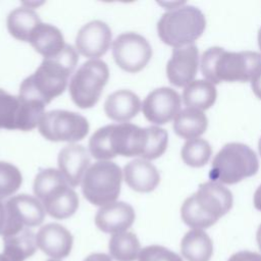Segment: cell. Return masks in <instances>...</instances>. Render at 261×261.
<instances>
[{
  "label": "cell",
  "instance_id": "1",
  "mask_svg": "<svg viewBox=\"0 0 261 261\" xmlns=\"http://www.w3.org/2000/svg\"><path fill=\"white\" fill-rule=\"evenodd\" d=\"M77 61L75 48L66 45L59 54L44 58L35 72L21 82L18 96L24 100L49 104L65 91Z\"/></svg>",
  "mask_w": 261,
  "mask_h": 261
},
{
  "label": "cell",
  "instance_id": "2",
  "mask_svg": "<svg viewBox=\"0 0 261 261\" xmlns=\"http://www.w3.org/2000/svg\"><path fill=\"white\" fill-rule=\"evenodd\" d=\"M201 71L208 82H251L261 70V53L256 51L230 52L214 46L208 48L200 59Z\"/></svg>",
  "mask_w": 261,
  "mask_h": 261
},
{
  "label": "cell",
  "instance_id": "3",
  "mask_svg": "<svg viewBox=\"0 0 261 261\" xmlns=\"http://www.w3.org/2000/svg\"><path fill=\"white\" fill-rule=\"evenodd\" d=\"M148 140L147 127L130 122L112 123L98 128L89 140V152L98 161L116 156L142 157Z\"/></svg>",
  "mask_w": 261,
  "mask_h": 261
},
{
  "label": "cell",
  "instance_id": "4",
  "mask_svg": "<svg viewBox=\"0 0 261 261\" xmlns=\"http://www.w3.org/2000/svg\"><path fill=\"white\" fill-rule=\"evenodd\" d=\"M232 202V194L228 188L209 180L200 184L197 192L184 201L180 216L192 229L207 228L230 210Z\"/></svg>",
  "mask_w": 261,
  "mask_h": 261
},
{
  "label": "cell",
  "instance_id": "5",
  "mask_svg": "<svg viewBox=\"0 0 261 261\" xmlns=\"http://www.w3.org/2000/svg\"><path fill=\"white\" fill-rule=\"evenodd\" d=\"M33 191L46 213L53 218H68L79 208V196L59 169H41L34 179Z\"/></svg>",
  "mask_w": 261,
  "mask_h": 261
},
{
  "label": "cell",
  "instance_id": "6",
  "mask_svg": "<svg viewBox=\"0 0 261 261\" xmlns=\"http://www.w3.org/2000/svg\"><path fill=\"white\" fill-rule=\"evenodd\" d=\"M206 18L204 13L192 5H182L162 14L157 23L161 41L174 48L192 45L204 33Z\"/></svg>",
  "mask_w": 261,
  "mask_h": 261
},
{
  "label": "cell",
  "instance_id": "7",
  "mask_svg": "<svg viewBox=\"0 0 261 261\" xmlns=\"http://www.w3.org/2000/svg\"><path fill=\"white\" fill-rule=\"evenodd\" d=\"M259 169L256 153L242 143H228L214 156L209 177L222 185H233L253 176Z\"/></svg>",
  "mask_w": 261,
  "mask_h": 261
},
{
  "label": "cell",
  "instance_id": "8",
  "mask_svg": "<svg viewBox=\"0 0 261 261\" xmlns=\"http://www.w3.org/2000/svg\"><path fill=\"white\" fill-rule=\"evenodd\" d=\"M123 174L114 162L96 161L85 172L81 187L84 197L95 206H105L117 200Z\"/></svg>",
  "mask_w": 261,
  "mask_h": 261
},
{
  "label": "cell",
  "instance_id": "9",
  "mask_svg": "<svg viewBox=\"0 0 261 261\" xmlns=\"http://www.w3.org/2000/svg\"><path fill=\"white\" fill-rule=\"evenodd\" d=\"M109 79L107 64L101 59H89L73 73L68 90L73 103L88 109L97 104Z\"/></svg>",
  "mask_w": 261,
  "mask_h": 261
},
{
  "label": "cell",
  "instance_id": "10",
  "mask_svg": "<svg viewBox=\"0 0 261 261\" xmlns=\"http://www.w3.org/2000/svg\"><path fill=\"white\" fill-rule=\"evenodd\" d=\"M38 128L48 141L73 144L88 135L90 125L87 118L80 113L55 109L44 113Z\"/></svg>",
  "mask_w": 261,
  "mask_h": 261
},
{
  "label": "cell",
  "instance_id": "11",
  "mask_svg": "<svg viewBox=\"0 0 261 261\" xmlns=\"http://www.w3.org/2000/svg\"><path fill=\"white\" fill-rule=\"evenodd\" d=\"M115 63L124 71L139 72L152 57V47L145 37L135 32L118 35L112 43Z\"/></svg>",
  "mask_w": 261,
  "mask_h": 261
},
{
  "label": "cell",
  "instance_id": "12",
  "mask_svg": "<svg viewBox=\"0 0 261 261\" xmlns=\"http://www.w3.org/2000/svg\"><path fill=\"white\" fill-rule=\"evenodd\" d=\"M5 205L8 223L3 237L14 234L23 228L38 226L44 221L46 211L42 203L34 196L16 195L8 199Z\"/></svg>",
  "mask_w": 261,
  "mask_h": 261
},
{
  "label": "cell",
  "instance_id": "13",
  "mask_svg": "<svg viewBox=\"0 0 261 261\" xmlns=\"http://www.w3.org/2000/svg\"><path fill=\"white\" fill-rule=\"evenodd\" d=\"M181 98L179 94L168 87L151 91L142 103V111L146 119L160 125L174 119L180 111Z\"/></svg>",
  "mask_w": 261,
  "mask_h": 261
},
{
  "label": "cell",
  "instance_id": "14",
  "mask_svg": "<svg viewBox=\"0 0 261 261\" xmlns=\"http://www.w3.org/2000/svg\"><path fill=\"white\" fill-rule=\"evenodd\" d=\"M112 33L109 25L99 19L84 24L75 37V50L90 59H99L109 49Z\"/></svg>",
  "mask_w": 261,
  "mask_h": 261
},
{
  "label": "cell",
  "instance_id": "15",
  "mask_svg": "<svg viewBox=\"0 0 261 261\" xmlns=\"http://www.w3.org/2000/svg\"><path fill=\"white\" fill-rule=\"evenodd\" d=\"M199 65V51L196 45L174 48L166 64L167 79L173 86L185 88L195 81Z\"/></svg>",
  "mask_w": 261,
  "mask_h": 261
},
{
  "label": "cell",
  "instance_id": "16",
  "mask_svg": "<svg viewBox=\"0 0 261 261\" xmlns=\"http://www.w3.org/2000/svg\"><path fill=\"white\" fill-rule=\"evenodd\" d=\"M36 240L38 248L54 260L67 257L73 244L70 231L58 223L43 225L37 232Z\"/></svg>",
  "mask_w": 261,
  "mask_h": 261
},
{
  "label": "cell",
  "instance_id": "17",
  "mask_svg": "<svg viewBox=\"0 0 261 261\" xmlns=\"http://www.w3.org/2000/svg\"><path fill=\"white\" fill-rule=\"evenodd\" d=\"M59 171L71 188L81 185L83 176L90 164V152L82 145L68 144L63 147L57 157Z\"/></svg>",
  "mask_w": 261,
  "mask_h": 261
},
{
  "label": "cell",
  "instance_id": "18",
  "mask_svg": "<svg viewBox=\"0 0 261 261\" xmlns=\"http://www.w3.org/2000/svg\"><path fill=\"white\" fill-rule=\"evenodd\" d=\"M136 213L132 205L115 201L99 208L95 216L96 226L105 233L126 231L134 223Z\"/></svg>",
  "mask_w": 261,
  "mask_h": 261
},
{
  "label": "cell",
  "instance_id": "19",
  "mask_svg": "<svg viewBox=\"0 0 261 261\" xmlns=\"http://www.w3.org/2000/svg\"><path fill=\"white\" fill-rule=\"evenodd\" d=\"M126 185L139 193H150L160 182L158 169L150 161L138 158L126 163L122 170Z\"/></svg>",
  "mask_w": 261,
  "mask_h": 261
},
{
  "label": "cell",
  "instance_id": "20",
  "mask_svg": "<svg viewBox=\"0 0 261 261\" xmlns=\"http://www.w3.org/2000/svg\"><path fill=\"white\" fill-rule=\"evenodd\" d=\"M142 108L139 96L130 90H117L111 93L105 100L104 111L108 118L121 122H127L134 118Z\"/></svg>",
  "mask_w": 261,
  "mask_h": 261
},
{
  "label": "cell",
  "instance_id": "21",
  "mask_svg": "<svg viewBox=\"0 0 261 261\" xmlns=\"http://www.w3.org/2000/svg\"><path fill=\"white\" fill-rule=\"evenodd\" d=\"M29 42L44 58L59 54L66 46L61 31L53 24L43 22L35 29Z\"/></svg>",
  "mask_w": 261,
  "mask_h": 261
},
{
  "label": "cell",
  "instance_id": "22",
  "mask_svg": "<svg viewBox=\"0 0 261 261\" xmlns=\"http://www.w3.org/2000/svg\"><path fill=\"white\" fill-rule=\"evenodd\" d=\"M208 126V119L204 111L187 107L178 112L173 119L174 133L186 140L200 138Z\"/></svg>",
  "mask_w": 261,
  "mask_h": 261
},
{
  "label": "cell",
  "instance_id": "23",
  "mask_svg": "<svg viewBox=\"0 0 261 261\" xmlns=\"http://www.w3.org/2000/svg\"><path fill=\"white\" fill-rule=\"evenodd\" d=\"M38 13L29 7L20 6L11 10L7 16V30L16 40L29 42L35 29L41 23Z\"/></svg>",
  "mask_w": 261,
  "mask_h": 261
},
{
  "label": "cell",
  "instance_id": "24",
  "mask_svg": "<svg viewBox=\"0 0 261 261\" xmlns=\"http://www.w3.org/2000/svg\"><path fill=\"white\" fill-rule=\"evenodd\" d=\"M36 234L30 228L3 237V255L9 261H24L33 256L37 250Z\"/></svg>",
  "mask_w": 261,
  "mask_h": 261
},
{
  "label": "cell",
  "instance_id": "25",
  "mask_svg": "<svg viewBox=\"0 0 261 261\" xmlns=\"http://www.w3.org/2000/svg\"><path fill=\"white\" fill-rule=\"evenodd\" d=\"M180 251L188 261H209L213 254V243L203 229H191L180 242Z\"/></svg>",
  "mask_w": 261,
  "mask_h": 261
},
{
  "label": "cell",
  "instance_id": "26",
  "mask_svg": "<svg viewBox=\"0 0 261 261\" xmlns=\"http://www.w3.org/2000/svg\"><path fill=\"white\" fill-rule=\"evenodd\" d=\"M216 98V87L207 80H195L182 91V100L186 106L202 111L213 106Z\"/></svg>",
  "mask_w": 261,
  "mask_h": 261
},
{
  "label": "cell",
  "instance_id": "27",
  "mask_svg": "<svg viewBox=\"0 0 261 261\" xmlns=\"http://www.w3.org/2000/svg\"><path fill=\"white\" fill-rule=\"evenodd\" d=\"M108 248L111 258L116 261H135L141 252L138 237L127 230L112 234Z\"/></svg>",
  "mask_w": 261,
  "mask_h": 261
},
{
  "label": "cell",
  "instance_id": "28",
  "mask_svg": "<svg viewBox=\"0 0 261 261\" xmlns=\"http://www.w3.org/2000/svg\"><path fill=\"white\" fill-rule=\"evenodd\" d=\"M21 99L0 89V128L18 129L20 125Z\"/></svg>",
  "mask_w": 261,
  "mask_h": 261
},
{
  "label": "cell",
  "instance_id": "29",
  "mask_svg": "<svg viewBox=\"0 0 261 261\" xmlns=\"http://www.w3.org/2000/svg\"><path fill=\"white\" fill-rule=\"evenodd\" d=\"M212 148L210 144L202 139L196 138L187 140L180 150L182 161L191 167H202L210 159Z\"/></svg>",
  "mask_w": 261,
  "mask_h": 261
},
{
  "label": "cell",
  "instance_id": "30",
  "mask_svg": "<svg viewBox=\"0 0 261 261\" xmlns=\"http://www.w3.org/2000/svg\"><path fill=\"white\" fill-rule=\"evenodd\" d=\"M147 133L148 140L142 159L151 161L159 158L165 152L168 144V134L164 128L157 125L148 126Z\"/></svg>",
  "mask_w": 261,
  "mask_h": 261
},
{
  "label": "cell",
  "instance_id": "31",
  "mask_svg": "<svg viewBox=\"0 0 261 261\" xmlns=\"http://www.w3.org/2000/svg\"><path fill=\"white\" fill-rule=\"evenodd\" d=\"M22 175L13 164L0 161V201L12 196L21 186Z\"/></svg>",
  "mask_w": 261,
  "mask_h": 261
},
{
  "label": "cell",
  "instance_id": "32",
  "mask_svg": "<svg viewBox=\"0 0 261 261\" xmlns=\"http://www.w3.org/2000/svg\"><path fill=\"white\" fill-rule=\"evenodd\" d=\"M138 261H182V259L165 247L152 245L141 250Z\"/></svg>",
  "mask_w": 261,
  "mask_h": 261
},
{
  "label": "cell",
  "instance_id": "33",
  "mask_svg": "<svg viewBox=\"0 0 261 261\" xmlns=\"http://www.w3.org/2000/svg\"><path fill=\"white\" fill-rule=\"evenodd\" d=\"M228 261H261V255L251 251H241L233 254Z\"/></svg>",
  "mask_w": 261,
  "mask_h": 261
},
{
  "label": "cell",
  "instance_id": "34",
  "mask_svg": "<svg viewBox=\"0 0 261 261\" xmlns=\"http://www.w3.org/2000/svg\"><path fill=\"white\" fill-rule=\"evenodd\" d=\"M7 223H8V213H7L6 205L0 201V234L2 237L6 231Z\"/></svg>",
  "mask_w": 261,
  "mask_h": 261
},
{
  "label": "cell",
  "instance_id": "35",
  "mask_svg": "<svg viewBox=\"0 0 261 261\" xmlns=\"http://www.w3.org/2000/svg\"><path fill=\"white\" fill-rule=\"evenodd\" d=\"M251 88L254 95L261 100V70L252 79Z\"/></svg>",
  "mask_w": 261,
  "mask_h": 261
},
{
  "label": "cell",
  "instance_id": "36",
  "mask_svg": "<svg viewBox=\"0 0 261 261\" xmlns=\"http://www.w3.org/2000/svg\"><path fill=\"white\" fill-rule=\"evenodd\" d=\"M84 261H112V259L104 253H93L86 257Z\"/></svg>",
  "mask_w": 261,
  "mask_h": 261
},
{
  "label": "cell",
  "instance_id": "37",
  "mask_svg": "<svg viewBox=\"0 0 261 261\" xmlns=\"http://www.w3.org/2000/svg\"><path fill=\"white\" fill-rule=\"evenodd\" d=\"M253 203H254L255 208L257 210L261 211V185L255 191V194H254V197H253Z\"/></svg>",
  "mask_w": 261,
  "mask_h": 261
},
{
  "label": "cell",
  "instance_id": "38",
  "mask_svg": "<svg viewBox=\"0 0 261 261\" xmlns=\"http://www.w3.org/2000/svg\"><path fill=\"white\" fill-rule=\"evenodd\" d=\"M256 240H257L259 249L261 250V224L258 227V230H257V233H256Z\"/></svg>",
  "mask_w": 261,
  "mask_h": 261
},
{
  "label": "cell",
  "instance_id": "39",
  "mask_svg": "<svg viewBox=\"0 0 261 261\" xmlns=\"http://www.w3.org/2000/svg\"><path fill=\"white\" fill-rule=\"evenodd\" d=\"M258 46H259V48L261 50V27H260V29L258 31Z\"/></svg>",
  "mask_w": 261,
  "mask_h": 261
},
{
  "label": "cell",
  "instance_id": "40",
  "mask_svg": "<svg viewBox=\"0 0 261 261\" xmlns=\"http://www.w3.org/2000/svg\"><path fill=\"white\" fill-rule=\"evenodd\" d=\"M0 261H9V259L5 257L3 254H0Z\"/></svg>",
  "mask_w": 261,
  "mask_h": 261
},
{
  "label": "cell",
  "instance_id": "41",
  "mask_svg": "<svg viewBox=\"0 0 261 261\" xmlns=\"http://www.w3.org/2000/svg\"><path fill=\"white\" fill-rule=\"evenodd\" d=\"M258 148H259V153H260V155H261V138H260V140H259V144H258Z\"/></svg>",
  "mask_w": 261,
  "mask_h": 261
},
{
  "label": "cell",
  "instance_id": "42",
  "mask_svg": "<svg viewBox=\"0 0 261 261\" xmlns=\"http://www.w3.org/2000/svg\"><path fill=\"white\" fill-rule=\"evenodd\" d=\"M48 261H58V260H54V259H51V260H48Z\"/></svg>",
  "mask_w": 261,
  "mask_h": 261
}]
</instances>
